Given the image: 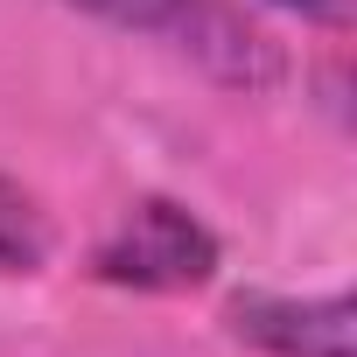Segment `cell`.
<instances>
[{"mask_svg": "<svg viewBox=\"0 0 357 357\" xmlns=\"http://www.w3.org/2000/svg\"><path fill=\"white\" fill-rule=\"evenodd\" d=\"M63 8L105 22V29H126V36H147L161 50H175L183 63H197L211 84L225 91H273L287 77V56L280 43L238 8V0H63Z\"/></svg>", "mask_w": 357, "mask_h": 357, "instance_id": "obj_1", "label": "cell"}, {"mask_svg": "<svg viewBox=\"0 0 357 357\" xmlns=\"http://www.w3.org/2000/svg\"><path fill=\"white\" fill-rule=\"evenodd\" d=\"M218 231L175 197H133L119 211V225L98 238L91 273L105 287H133V294H197L218 280Z\"/></svg>", "mask_w": 357, "mask_h": 357, "instance_id": "obj_2", "label": "cell"}, {"mask_svg": "<svg viewBox=\"0 0 357 357\" xmlns=\"http://www.w3.org/2000/svg\"><path fill=\"white\" fill-rule=\"evenodd\" d=\"M225 329L266 357H350V294H266L225 301Z\"/></svg>", "mask_w": 357, "mask_h": 357, "instance_id": "obj_3", "label": "cell"}, {"mask_svg": "<svg viewBox=\"0 0 357 357\" xmlns=\"http://www.w3.org/2000/svg\"><path fill=\"white\" fill-rule=\"evenodd\" d=\"M50 252H56V225H50V211L15 183V175H0V280L43 273Z\"/></svg>", "mask_w": 357, "mask_h": 357, "instance_id": "obj_4", "label": "cell"}, {"mask_svg": "<svg viewBox=\"0 0 357 357\" xmlns=\"http://www.w3.org/2000/svg\"><path fill=\"white\" fill-rule=\"evenodd\" d=\"M273 8H287V15H301V22H315V29H350L357 0H273Z\"/></svg>", "mask_w": 357, "mask_h": 357, "instance_id": "obj_5", "label": "cell"}]
</instances>
